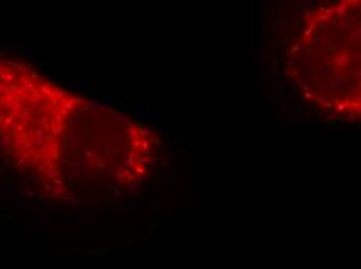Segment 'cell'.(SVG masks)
<instances>
[{
	"label": "cell",
	"instance_id": "1",
	"mask_svg": "<svg viewBox=\"0 0 361 269\" xmlns=\"http://www.w3.org/2000/svg\"><path fill=\"white\" fill-rule=\"evenodd\" d=\"M67 100L66 92L33 72L8 67L2 81L3 146L13 148V156L30 160L36 170H44L50 160L58 165L61 134L78 107Z\"/></svg>",
	"mask_w": 361,
	"mask_h": 269
},
{
	"label": "cell",
	"instance_id": "2",
	"mask_svg": "<svg viewBox=\"0 0 361 269\" xmlns=\"http://www.w3.org/2000/svg\"><path fill=\"white\" fill-rule=\"evenodd\" d=\"M356 33H358V39H359V42H361V27L356 30Z\"/></svg>",
	"mask_w": 361,
	"mask_h": 269
}]
</instances>
